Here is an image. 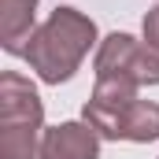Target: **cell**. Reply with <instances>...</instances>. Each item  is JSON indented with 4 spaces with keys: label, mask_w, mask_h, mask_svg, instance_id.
Returning <instances> with one entry per match:
<instances>
[{
    "label": "cell",
    "mask_w": 159,
    "mask_h": 159,
    "mask_svg": "<svg viewBox=\"0 0 159 159\" xmlns=\"http://www.w3.org/2000/svg\"><path fill=\"white\" fill-rule=\"evenodd\" d=\"M93 44H96V22L74 7H56L34 30L22 59L30 63V70H37L41 81L59 85L81 67Z\"/></svg>",
    "instance_id": "cell-1"
},
{
    "label": "cell",
    "mask_w": 159,
    "mask_h": 159,
    "mask_svg": "<svg viewBox=\"0 0 159 159\" xmlns=\"http://www.w3.org/2000/svg\"><path fill=\"white\" fill-rule=\"evenodd\" d=\"M44 104L19 70L0 74V159H41Z\"/></svg>",
    "instance_id": "cell-2"
},
{
    "label": "cell",
    "mask_w": 159,
    "mask_h": 159,
    "mask_svg": "<svg viewBox=\"0 0 159 159\" xmlns=\"http://www.w3.org/2000/svg\"><path fill=\"white\" fill-rule=\"evenodd\" d=\"M96 78H122L133 85H159V48L129 34H111L96 48Z\"/></svg>",
    "instance_id": "cell-3"
},
{
    "label": "cell",
    "mask_w": 159,
    "mask_h": 159,
    "mask_svg": "<svg viewBox=\"0 0 159 159\" xmlns=\"http://www.w3.org/2000/svg\"><path fill=\"white\" fill-rule=\"evenodd\" d=\"M100 156V133L89 122H63L44 129L41 159H96Z\"/></svg>",
    "instance_id": "cell-4"
},
{
    "label": "cell",
    "mask_w": 159,
    "mask_h": 159,
    "mask_svg": "<svg viewBox=\"0 0 159 159\" xmlns=\"http://www.w3.org/2000/svg\"><path fill=\"white\" fill-rule=\"evenodd\" d=\"M37 0H0V44L11 56H22L34 37Z\"/></svg>",
    "instance_id": "cell-5"
},
{
    "label": "cell",
    "mask_w": 159,
    "mask_h": 159,
    "mask_svg": "<svg viewBox=\"0 0 159 159\" xmlns=\"http://www.w3.org/2000/svg\"><path fill=\"white\" fill-rule=\"evenodd\" d=\"M159 137V104L152 100H133L126 111L119 115L115 126V137L111 141H137V144H148Z\"/></svg>",
    "instance_id": "cell-6"
},
{
    "label": "cell",
    "mask_w": 159,
    "mask_h": 159,
    "mask_svg": "<svg viewBox=\"0 0 159 159\" xmlns=\"http://www.w3.org/2000/svg\"><path fill=\"white\" fill-rule=\"evenodd\" d=\"M144 41H148L152 48H159V7H152V11L144 15Z\"/></svg>",
    "instance_id": "cell-7"
}]
</instances>
